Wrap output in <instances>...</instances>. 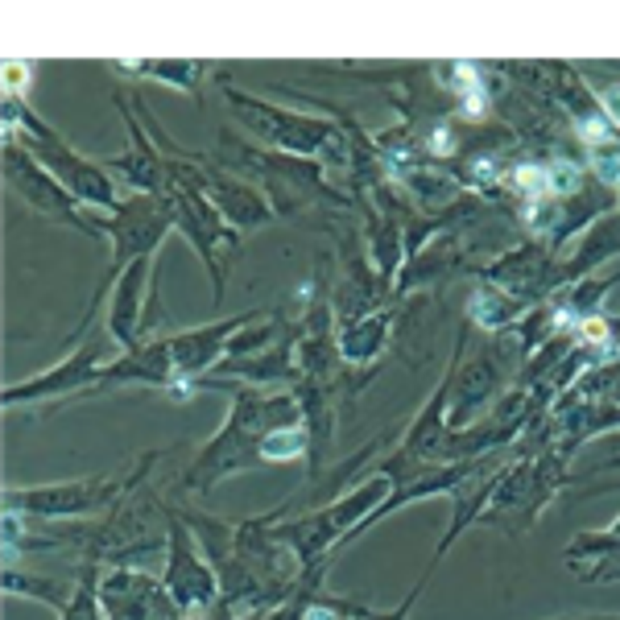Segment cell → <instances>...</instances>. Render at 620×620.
<instances>
[{
	"label": "cell",
	"mask_w": 620,
	"mask_h": 620,
	"mask_svg": "<svg viewBox=\"0 0 620 620\" xmlns=\"http://www.w3.org/2000/svg\"><path fill=\"white\" fill-rule=\"evenodd\" d=\"M269 459H290V455H298L302 451V430H277V434H269L265 439V447H261Z\"/></svg>",
	"instance_id": "cell-1"
},
{
	"label": "cell",
	"mask_w": 620,
	"mask_h": 620,
	"mask_svg": "<svg viewBox=\"0 0 620 620\" xmlns=\"http://www.w3.org/2000/svg\"><path fill=\"white\" fill-rule=\"evenodd\" d=\"M546 182H550V190H571V186L579 182V170L567 166V161H554V166L546 170Z\"/></svg>",
	"instance_id": "cell-2"
},
{
	"label": "cell",
	"mask_w": 620,
	"mask_h": 620,
	"mask_svg": "<svg viewBox=\"0 0 620 620\" xmlns=\"http://www.w3.org/2000/svg\"><path fill=\"white\" fill-rule=\"evenodd\" d=\"M604 108H608V116H612V120H620V87L604 91Z\"/></svg>",
	"instance_id": "cell-3"
},
{
	"label": "cell",
	"mask_w": 620,
	"mask_h": 620,
	"mask_svg": "<svg viewBox=\"0 0 620 620\" xmlns=\"http://www.w3.org/2000/svg\"><path fill=\"white\" fill-rule=\"evenodd\" d=\"M600 174H604L608 182H620V161H612V157H600Z\"/></svg>",
	"instance_id": "cell-4"
},
{
	"label": "cell",
	"mask_w": 620,
	"mask_h": 620,
	"mask_svg": "<svg viewBox=\"0 0 620 620\" xmlns=\"http://www.w3.org/2000/svg\"><path fill=\"white\" fill-rule=\"evenodd\" d=\"M310 620H331V617H327V612H314V617H310Z\"/></svg>",
	"instance_id": "cell-5"
}]
</instances>
